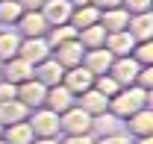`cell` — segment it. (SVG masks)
I'll return each mask as SVG.
<instances>
[{
    "instance_id": "6da1fadb",
    "label": "cell",
    "mask_w": 153,
    "mask_h": 144,
    "mask_svg": "<svg viewBox=\"0 0 153 144\" xmlns=\"http://www.w3.org/2000/svg\"><path fill=\"white\" fill-rule=\"evenodd\" d=\"M150 100H153V91H144V88H138V85H127V88L118 91L115 97H109V112H112L118 121H127L133 112L150 106Z\"/></svg>"
},
{
    "instance_id": "7a4b0ae2",
    "label": "cell",
    "mask_w": 153,
    "mask_h": 144,
    "mask_svg": "<svg viewBox=\"0 0 153 144\" xmlns=\"http://www.w3.org/2000/svg\"><path fill=\"white\" fill-rule=\"evenodd\" d=\"M59 135H91V115L74 103L59 115Z\"/></svg>"
},
{
    "instance_id": "3957f363",
    "label": "cell",
    "mask_w": 153,
    "mask_h": 144,
    "mask_svg": "<svg viewBox=\"0 0 153 144\" xmlns=\"http://www.w3.org/2000/svg\"><path fill=\"white\" fill-rule=\"evenodd\" d=\"M27 124L33 129L36 138H59V115L50 112V109H33L27 115Z\"/></svg>"
},
{
    "instance_id": "277c9868",
    "label": "cell",
    "mask_w": 153,
    "mask_h": 144,
    "mask_svg": "<svg viewBox=\"0 0 153 144\" xmlns=\"http://www.w3.org/2000/svg\"><path fill=\"white\" fill-rule=\"evenodd\" d=\"M12 30H15L21 38H44L50 27H47V21H44L41 12H24Z\"/></svg>"
},
{
    "instance_id": "5b68a950",
    "label": "cell",
    "mask_w": 153,
    "mask_h": 144,
    "mask_svg": "<svg viewBox=\"0 0 153 144\" xmlns=\"http://www.w3.org/2000/svg\"><path fill=\"white\" fill-rule=\"evenodd\" d=\"M44 94H47V88L38 82L36 76H33V79H27V82H21V85H15V100L24 103L30 112L44 106Z\"/></svg>"
},
{
    "instance_id": "8992f818",
    "label": "cell",
    "mask_w": 153,
    "mask_h": 144,
    "mask_svg": "<svg viewBox=\"0 0 153 144\" xmlns=\"http://www.w3.org/2000/svg\"><path fill=\"white\" fill-rule=\"evenodd\" d=\"M138 68H141V65L135 62L133 56H118V59H112V65H109V76H112L121 88H127V85H135Z\"/></svg>"
},
{
    "instance_id": "52a82bcc",
    "label": "cell",
    "mask_w": 153,
    "mask_h": 144,
    "mask_svg": "<svg viewBox=\"0 0 153 144\" xmlns=\"http://www.w3.org/2000/svg\"><path fill=\"white\" fill-rule=\"evenodd\" d=\"M127 126V135L130 138H144V135H153V106H144L133 112L127 121H121Z\"/></svg>"
},
{
    "instance_id": "ba28073f",
    "label": "cell",
    "mask_w": 153,
    "mask_h": 144,
    "mask_svg": "<svg viewBox=\"0 0 153 144\" xmlns=\"http://www.w3.org/2000/svg\"><path fill=\"white\" fill-rule=\"evenodd\" d=\"M24 62H30L33 68H36L38 62H44V59H50V44L44 41V38H21L18 41V53Z\"/></svg>"
},
{
    "instance_id": "9c48e42d",
    "label": "cell",
    "mask_w": 153,
    "mask_h": 144,
    "mask_svg": "<svg viewBox=\"0 0 153 144\" xmlns=\"http://www.w3.org/2000/svg\"><path fill=\"white\" fill-rule=\"evenodd\" d=\"M62 85L71 91L74 97H79L82 91H88L94 85V73H88L82 65H76V68H68V71L62 73Z\"/></svg>"
},
{
    "instance_id": "30bf717a",
    "label": "cell",
    "mask_w": 153,
    "mask_h": 144,
    "mask_svg": "<svg viewBox=\"0 0 153 144\" xmlns=\"http://www.w3.org/2000/svg\"><path fill=\"white\" fill-rule=\"evenodd\" d=\"M82 44L76 41V38H71V41H65V44H59V47H53L50 50V56L56 59L59 65L68 71V68H76V65H82Z\"/></svg>"
},
{
    "instance_id": "8fae6325",
    "label": "cell",
    "mask_w": 153,
    "mask_h": 144,
    "mask_svg": "<svg viewBox=\"0 0 153 144\" xmlns=\"http://www.w3.org/2000/svg\"><path fill=\"white\" fill-rule=\"evenodd\" d=\"M38 12L44 15L47 27H59V24H68V21H71L74 6H71V0H47Z\"/></svg>"
},
{
    "instance_id": "7c38bea8",
    "label": "cell",
    "mask_w": 153,
    "mask_h": 144,
    "mask_svg": "<svg viewBox=\"0 0 153 144\" xmlns=\"http://www.w3.org/2000/svg\"><path fill=\"white\" fill-rule=\"evenodd\" d=\"M74 103H76V97L65 88L62 82H59V85H50L47 94H44V109H50V112H56V115H62L65 109H71Z\"/></svg>"
},
{
    "instance_id": "4fadbf2b",
    "label": "cell",
    "mask_w": 153,
    "mask_h": 144,
    "mask_svg": "<svg viewBox=\"0 0 153 144\" xmlns=\"http://www.w3.org/2000/svg\"><path fill=\"white\" fill-rule=\"evenodd\" d=\"M62 73H65V68L59 65L53 56H50V59H44V62H38L36 68H33V76H36V79L44 85V88H50V85H59V82H62Z\"/></svg>"
},
{
    "instance_id": "5bb4252c",
    "label": "cell",
    "mask_w": 153,
    "mask_h": 144,
    "mask_svg": "<svg viewBox=\"0 0 153 144\" xmlns=\"http://www.w3.org/2000/svg\"><path fill=\"white\" fill-rule=\"evenodd\" d=\"M3 79L12 82V85H21V82L33 79V65L24 62L21 56H12L9 62H3Z\"/></svg>"
},
{
    "instance_id": "9a60e30c",
    "label": "cell",
    "mask_w": 153,
    "mask_h": 144,
    "mask_svg": "<svg viewBox=\"0 0 153 144\" xmlns=\"http://www.w3.org/2000/svg\"><path fill=\"white\" fill-rule=\"evenodd\" d=\"M127 33L133 36V41H153V12L130 15V21H127Z\"/></svg>"
},
{
    "instance_id": "2e32d148",
    "label": "cell",
    "mask_w": 153,
    "mask_h": 144,
    "mask_svg": "<svg viewBox=\"0 0 153 144\" xmlns=\"http://www.w3.org/2000/svg\"><path fill=\"white\" fill-rule=\"evenodd\" d=\"M115 56L106 50V47H100V50H85L82 53V68L88 73H94V76H100V73H109V65H112Z\"/></svg>"
},
{
    "instance_id": "e0dca14e",
    "label": "cell",
    "mask_w": 153,
    "mask_h": 144,
    "mask_svg": "<svg viewBox=\"0 0 153 144\" xmlns=\"http://www.w3.org/2000/svg\"><path fill=\"white\" fill-rule=\"evenodd\" d=\"M76 106L82 109V112H88L91 118L94 115H103V112H109V100L100 94L97 88H88V91H82L79 97H76Z\"/></svg>"
},
{
    "instance_id": "ac0fdd59",
    "label": "cell",
    "mask_w": 153,
    "mask_h": 144,
    "mask_svg": "<svg viewBox=\"0 0 153 144\" xmlns=\"http://www.w3.org/2000/svg\"><path fill=\"white\" fill-rule=\"evenodd\" d=\"M127 21H130V12L124 6H115V9H103L100 12V27L106 33H121L127 30Z\"/></svg>"
},
{
    "instance_id": "d6986e66",
    "label": "cell",
    "mask_w": 153,
    "mask_h": 144,
    "mask_svg": "<svg viewBox=\"0 0 153 144\" xmlns=\"http://www.w3.org/2000/svg\"><path fill=\"white\" fill-rule=\"evenodd\" d=\"M103 47H106V50H109V53L118 59V56H130V53H133L135 41H133V36H130L127 30H121V33H109Z\"/></svg>"
},
{
    "instance_id": "ffe728a7",
    "label": "cell",
    "mask_w": 153,
    "mask_h": 144,
    "mask_svg": "<svg viewBox=\"0 0 153 144\" xmlns=\"http://www.w3.org/2000/svg\"><path fill=\"white\" fill-rule=\"evenodd\" d=\"M106 30L100 27V21H97L94 27H85V30H79L76 33V41L82 44V50H100L103 44H106Z\"/></svg>"
},
{
    "instance_id": "44dd1931",
    "label": "cell",
    "mask_w": 153,
    "mask_h": 144,
    "mask_svg": "<svg viewBox=\"0 0 153 144\" xmlns=\"http://www.w3.org/2000/svg\"><path fill=\"white\" fill-rule=\"evenodd\" d=\"M6 144H33L36 141V135H33V129L27 121H18V124H9L3 126V135H0Z\"/></svg>"
},
{
    "instance_id": "7402d4cb",
    "label": "cell",
    "mask_w": 153,
    "mask_h": 144,
    "mask_svg": "<svg viewBox=\"0 0 153 144\" xmlns=\"http://www.w3.org/2000/svg\"><path fill=\"white\" fill-rule=\"evenodd\" d=\"M27 115H30V109L18 103L15 97L12 100H6V103H0V126H9V124H18V121H27Z\"/></svg>"
},
{
    "instance_id": "603a6c76",
    "label": "cell",
    "mask_w": 153,
    "mask_h": 144,
    "mask_svg": "<svg viewBox=\"0 0 153 144\" xmlns=\"http://www.w3.org/2000/svg\"><path fill=\"white\" fill-rule=\"evenodd\" d=\"M97 21H100V9H97V6H76L74 12H71V21H68V24L79 33V30H85V27H94Z\"/></svg>"
},
{
    "instance_id": "cb8c5ba5",
    "label": "cell",
    "mask_w": 153,
    "mask_h": 144,
    "mask_svg": "<svg viewBox=\"0 0 153 144\" xmlns=\"http://www.w3.org/2000/svg\"><path fill=\"white\" fill-rule=\"evenodd\" d=\"M112 132H121V121L115 118L112 112H103V115H94L91 118V135H112Z\"/></svg>"
},
{
    "instance_id": "d4e9b609",
    "label": "cell",
    "mask_w": 153,
    "mask_h": 144,
    "mask_svg": "<svg viewBox=\"0 0 153 144\" xmlns=\"http://www.w3.org/2000/svg\"><path fill=\"white\" fill-rule=\"evenodd\" d=\"M21 15H24V9L18 6V0H0V27L3 30H12Z\"/></svg>"
},
{
    "instance_id": "484cf974",
    "label": "cell",
    "mask_w": 153,
    "mask_h": 144,
    "mask_svg": "<svg viewBox=\"0 0 153 144\" xmlns=\"http://www.w3.org/2000/svg\"><path fill=\"white\" fill-rule=\"evenodd\" d=\"M71 38H76V30L71 27V24H59V27H50V30H47L44 41H47V44H50V50H53V47L65 44V41H71Z\"/></svg>"
},
{
    "instance_id": "4316f807",
    "label": "cell",
    "mask_w": 153,
    "mask_h": 144,
    "mask_svg": "<svg viewBox=\"0 0 153 144\" xmlns=\"http://www.w3.org/2000/svg\"><path fill=\"white\" fill-rule=\"evenodd\" d=\"M18 41H21V36L15 30H0V62H9L18 53Z\"/></svg>"
},
{
    "instance_id": "83f0119b",
    "label": "cell",
    "mask_w": 153,
    "mask_h": 144,
    "mask_svg": "<svg viewBox=\"0 0 153 144\" xmlns=\"http://www.w3.org/2000/svg\"><path fill=\"white\" fill-rule=\"evenodd\" d=\"M91 88H97L103 97H106V100H109V97H115V94L121 91V85L115 82L109 73H100V76H94V85H91Z\"/></svg>"
},
{
    "instance_id": "f1b7e54d",
    "label": "cell",
    "mask_w": 153,
    "mask_h": 144,
    "mask_svg": "<svg viewBox=\"0 0 153 144\" xmlns=\"http://www.w3.org/2000/svg\"><path fill=\"white\" fill-rule=\"evenodd\" d=\"M144 68V65H153V41H135V47H133V53H130Z\"/></svg>"
},
{
    "instance_id": "f546056e",
    "label": "cell",
    "mask_w": 153,
    "mask_h": 144,
    "mask_svg": "<svg viewBox=\"0 0 153 144\" xmlns=\"http://www.w3.org/2000/svg\"><path fill=\"white\" fill-rule=\"evenodd\" d=\"M121 6L130 15H141V12H153V0H121Z\"/></svg>"
},
{
    "instance_id": "4dcf8cb0",
    "label": "cell",
    "mask_w": 153,
    "mask_h": 144,
    "mask_svg": "<svg viewBox=\"0 0 153 144\" xmlns=\"http://www.w3.org/2000/svg\"><path fill=\"white\" fill-rule=\"evenodd\" d=\"M135 85L144 88V91H153V65L138 68V73H135Z\"/></svg>"
},
{
    "instance_id": "1f68e13d",
    "label": "cell",
    "mask_w": 153,
    "mask_h": 144,
    "mask_svg": "<svg viewBox=\"0 0 153 144\" xmlns=\"http://www.w3.org/2000/svg\"><path fill=\"white\" fill-rule=\"evenodd\" d=\"M94 144H133V138L127 132H112V135H97Z\"/></svg>"
},
{
    "instance_id": "d6a6232c",
    "label": "cell",
    "mask_w": 153,
    "mask_h": 144,
    "mask_svg": "<svg viewBox=\"0 0 153 144\" xmlns=\"http://www.w3.org/2000/svg\"><path fill=\"white\" fill-rule=\"evenodd\" d=\"M56 144H94V135H59Z\"/></svg>"
},
{
    "instance_id": "836d02e7",
    "label": "cell",
    "mask_w": 153,
    "mask_h": 144,
    "mask_svg": "<svg viewBox=\"0 0 153 144\" xmlns=\"http://www.w3.org/2000/svg\"><path fill=\"white\" fill-rule=\"evenodd\" d=\"M12 97H15V85L6 82V79H0V103H6V100H12Z\"/></svg>"
},
{
    "instance_id": "e575fe53",
    "label": "cell",
    "mask_w": 153,
    "mask_h": 144,
    "mask_svg": "<svg viewBox=\"0 0 153 144\" xmlns=\"http://www.w3.org/2000/svg\"><path fill=\"white\" fill-rule=\"evenodd\" d=\"M44 3H47V0H18V6L24 9V12H38Z\"/></svg>"
},
{
    "instance_id": "d590c367",
    "label": "cell",
    "mask_w": 153,
    "mask_h": 144,
    "mask_svg": "<svg viewBox=\"0 0 153 144\" xmlns=\"http://www.w3.org/2000/svg\"><path fill=\"white\" fill-rule=\"evenodd\" d=\"M91 6H97V9L103 12V9H115V6H121V0H91Z\"/></svg>"
},
{
    "instance_id": "8d00e7d4",
    "label": "cell",
    "mask_w": 153,
    "mask_h": 144,
    "mask_svg": "<svg viewBox=\"0 0 153 144\" xmlns=\"http://www.w3.org/2000/svg\"><path fill=\"white\" fill-rule=\"evenodd\" d=\"M133 144H153V135H144V138H133Z\"/></svg>"
},
{
    "instance_id": "74e56055",
    "label": "cell",
    "mask_w": 153,
    "mask_h": 144,
    "mask_svg": "<svg viewBox=\"0 0 153 144\" xmlns=\"http://www.w3.org/2000/svg\"><path fill=\"white\" fill-rule=\"evenodd\" d=\"M71 6H74V9L76 6H91V0H71Z\"/></svg>"
},
{
    "instance_id": "f35d334b",
    "label": "cell",
    "mask_w": 153,
    "mask_h": 144,
    "mask_svg": "<svg viewBox=\"0 0 153 144\" xmlns=\"http://www.w3.org/2000/svg\"><path fill=\"white\" fill-rule=\"evenodd\" d=\"M33 144H56V138H36Z\"/></svg>"
},
{
    "instance_id": "ab89813d",
    "label": "cell",
    "mask_w": 153,
    "mask_h": 144,
    "mask_svg": "<svg viewBox=\"0 0 153 144\" xmlns=\"http://www.w3.org/2000/svg\"><path fill=\"white\" fill-rule=\"evenodd\" d=\"M0 79H3V62H0Z\"/></svg>"
},
{
    "instance_id": "60d3db41",
    "label": "cell",
    "mask_w": 153,
    "mask_h": 144,
    "mask_svg": "<svg viewBox=\"0 0 153 144\" xmlns=\"http://www.w3.org/2000/svg\"><path fill=\"white\" fill-rule=\"evenodd\" d=\"M0 135H3V126H0Z\"/></svg>"
},
{
    "instance_id": "b9f144b4",
    "label": "cell",
    "mask_w": 153,
    "mask_h": 144,
    "mask_svg": "<svg viewBox=\"0 0 153 144\" xmlns=\"http://www.w3.org/2000/svg\"><path fill=\"white\" fill-rule=\"evenodd\" d=\"M0 144H6V141H3V138H0Z\"/></svg>"
},
{
    "instance_id": "7bdbcfd3",
    "label": "cell",
    "mask_w": 153,
    "mask_h": 144,
    "mask_svg": "<svg viewBox=\"0 0 153 144\" xmlns=\"http://www.w3.org/2000/svg\"><path fill=\"white\" fill-rule=\"evenodd\" d=\"M0 30H3V27H0Z\"/></svg>"
}]
</instances>
